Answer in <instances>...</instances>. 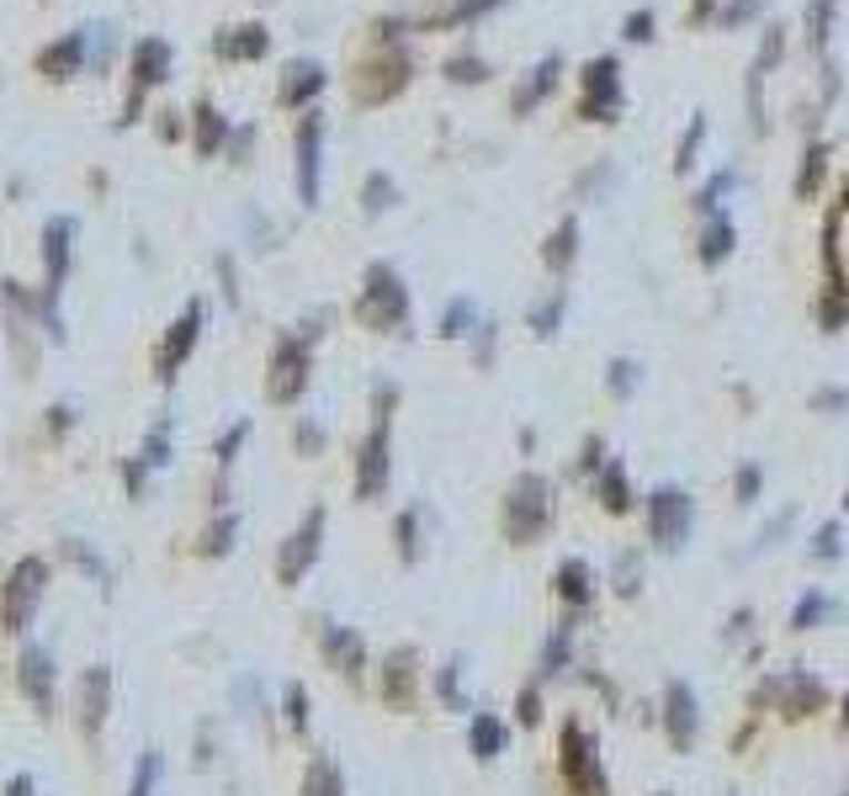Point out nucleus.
Returning <instances> with one entry per match:
<instances>
[{
	"mask_svg": "<svg viewBox=\"0 0 849 796\" xmlns=\"http://www.w3.org/2000/svg\"><path fill=\"white\" fill-rule=\"evenodd\" d=\"M393 404L398 393L388 383L372 393V431L362 435L356 446V500H383L388 494V478H393V441H388V420H393Z\"/></svg>",
	"mask_w": 849,
	"mask_h": 796,
	"instance_id": "1",
	"label": "nucleus"
},
{
	"mask_svg": "<svg viewBox=\"0 0 849 796\" xmlns=\"http://www.w3.org/2000/svg\"><path fill=\"white\" fill-rule=\"evenodd\" d=\"M558 500H553V483L542 473H520L505 494V536L515 547H536L547 531H553Z\"/></svg>",
	"mask_w": 849,
	"mask_h": 796,
	"instance_id": "2",
	"label": "nucleus"
},
{
	"mask_svg": "<svg viewBox=\"0 0 849 796\" xmlns=\"http://www.w3.org/2000/svg\"><path fill=\"white\" fill-rule=\"evenodd\" d=\"M49 595V563L38 553H27L11 563V574L0 584V632H11V637H22L32 627V616H38V605Z\"/></svg>",
	"mask_w": 849,
	"mask_h": 796,
	"instance_id": "3",
	"label": "nucleus"
},
{
	"mask_svg": "<svg viewBox=\"0 0 849 796\" xmlns=\"http://www.w3.org/2000/svg\"><path fill=\"white\" fill-rule=\"evenodd\" d=\"M356 319H362L366 330H398L410 319V292H404L393 265H372L366 271V288L356 298Z\"/></svg>",
	"mask_w": 849,
	"mask_h": 796,
	"instance_id": "4",
	"label": "nucleus"
},
{
	"mask_svg": "<svg viewBox=\"0 0 849 796\" xmlns=\"http://www.w3.org/2000/svg\"><path fill=\"white\" fill-rule=\"evenodd\" d=\"M696 526V500L675 488V483H664L648 494V536H654L658 553H679L685 547V536Z\"/></svg>",
	"mask_w": 849,
	"mask_h": 796,
	"instance_id": "5",
	"label": "nucleus"
},
{
	"mask_svg": "<svg viewBox=\"0 0 849 796\" xmlns=\"http://www.w3.org/2000/svg\"><path fill=\"white\" fill-rule=\"evenodd\" d=\"M324 526H330V515H324V505H314L287 531V542L276 553V580L287 584V590H297V584L309 580V568L319 563V553H324Z\"/></svg>",
	"mask_w": 849,
	"mask_h": 796,
	"instance_id": "6",
	"label": "nucleus"
},
{
	"mask_svg": "<svg viewBox=\"0 0 849 796\" xmlns=\"http://www.w3.org/2000/svg\"><path fill=\"white\" fill-rule=\"evenodd\" d=\"M309 335H282L271 351V372H266V399L271 404H297L309 393Z\"/></svg>",
	"mask_w": 849,
	"mask_h": 796,
	"instance_id": "7",
	"label": "nucleus"
},
{
	"mask_svg": "<svg viewBox=\"0 0 849 796\" xmlns=\"http://www.w3.org/2000/svg\"><path fill=\"white\" fill-rule=\"evenodd\" d=\"M563 775H568V786L574 796H606V765H600V754H595V738L584 733L579 723H563Z\"/></svg>",
	"mask_w": 849,
	"mask_h": 796,
	"instance_id": "8",
	"label": "nucleus"
},
{
	"mask_svg": "<svg viewBox=\"0 0 849 796\" xmlns=\"http://www.w3.org/2000/svg\"><path fill=\"white\" fill-rule=\"evenodd\" d=\"M196 335H202V303L192 298V303L175 314V324L165 330L160 351H154V377H160V383H175V372H181L186 356L196 351Z\"/></svg>",
	"mask_w": 849,
	"mask_h": 796,
	"instance_id": "9",
	"label": "nucleus"
},
{
	"mask_svg": "<svg viewBox=\"0 0 849 796\" xmlns=\"http://www.w3.org/2000/svg\"><path fill=\"white\" fill-rule=\"evenodd\" d=\"M107 712H112V664H91L80 675V685H74V727L85 738H101Z\"/></svg>",
	"mask_w": 849,
	"mask_h": 796,
	"instance_id": "10",
	"label": "nucleus"
},
{
	"mask_svg": "<svg viewBox=\"0 0 849 796\" xmlns=\"http://www.w3.org/2000/svg\"><path fill=\"white\" fill-rule=\"evenodd\" d=\"M17 685H22V696L49 717L53 712V696H59V669H53V653L38 648V643H27L22 658H17Z\"/></svg>",
	"mask_w": 849,
	"mask_h": 796,
	"instance_id": "11",
	"label": "nucleus"
},
{
	"mask_svg": "<svg viewBox=\"0 0 849 796\" xmlns=\"http://www.w3.org/2000/svg\"><path fill=\"white\" fill-rule=\"evenodd\" d=\"M38 244H43V292H64V276H70V261H74V218H49L43 223V234H38Z\"/></svg>",
	"mask_w": 849,
	"mask_h": 796,
	"instance_id": "12",
	"label": "nucleus"
},
{
	"mask_svg": "<svg viewBox=\"0 0 849 796\" xmlns=\"http://www.w3.org/2000/svg\"><path fill=\"white\" fill-rule=\"evenodd\" d=\"M91 38L97 32H85V27H74V32H64L59 43H49V49L38 53V74L43 80H74V74H85V59H91Z\"/></svg>",
	"mask_w": 849,
	"mask_h": 796,
	"instance_id": "13",
	"label": "nucleus"
},
{
	"mask_svg": "<svg viewBox=\"0 0 849 796\" xmlns=\"http://www.w3.org/2000/svg\"><path fill=\"white\" fill-rule=\"evenodd\" d=\"M664 733H669V744L679 754L696 744V733H701V706H696V691L685 679H669V691H664Z\"/></svg>",
	"mask_w": 849,
	"mask_h": 796,
	"instance_id": "14",
	"label": "nucleus"
},
{
	"mask_svg": "<svg viewBox=\"0 0 849 796\" xmlns=\"http://www.w3.org/2000/svg\"><path fill=\"white\" fill-rule=\"evenodd\" d=\"M319 648H324V664H330L335 675L362 679V669H366V643H362V632L340 627V622H324V632H319Z\"/></svg>",
	"mask_w": 849,
	"mask_h": 796,
	"instance_id": "15",
	"label": "nucleus"
},
{
	"mask_svg": "<svg viewBox=\"0 0 849 796\" xmlns=\"http://www.w3.org/2000/svg\"><path fill=\"white\" fill-rule=\"evenodd\" d=\"M770 691L776 701L786 706V717H812L818 706H823V679L807 675V669H786V675L770 679Z\"/></svg>",
	"mask_w": 849,
	"mask_h": 796,
	"instance_id": "16",
	"label": "nucleus"
},
{
	"mask_svg": "<svg viewBox=\"0 0 849 796\" xmlns=\"http://www.w3.org/2000/svg\"><path fill=\"white\" fill-rule=\"evenodd\" d=\"M170 59H175V53H170L165 38H139V43H133V53H128L133 91H144V97H149V91H154V85L170 74Z\"/></svg>",
	"mask_w": 849,
	"mask_h": 796,
	"instance_id": "17",
	"label": "nucleus"
},
{
	"mask_svg": "<svg viewBox=\"0 0 849 796\" xmlns=\"http://www.w3.org/2000/svg\"><path fill=\"white\" fill-rule=\"evenodd\" d=\"M420 658H414V648H393L388 658H383V696L393 701V706H414V696H420V669H414Z\"/></svg>",
	"mask_w": 849,
	"mask_h": 796,
	"instance_id": "18",
	"label": "nucleus"
},
{
	"mask_svg": "<svg viewBox=\"0 0 849 796\" xmlns=\"http://www.w3.org/2000/svg\"><path fill=\"white\" fill-rule=\"evenodd\" d=\"M297 197L309 208L319 202V118L314 112L297 122Z\"/></svg>",
	"mask_w": 849,
	"mask_h": 796,
	"instance_id": "19",
	"label": "nucleus"
},
{
	"mask_svg": "<svg viewBox=\"0 0 849 796\" xmlns=\"http://www.w3.org/2000/svg\"><path fill=\"white\" fill-rule=\"evenodd\" d=\"M553 584H558V601H563V605H574V611L595 601V568H589L584 557H568V563H558Z\"/></svg>",
	"mask_w": 849,
	"mask_h": 796,
	"instance_id": "20",
	"label": "nucleus"
},
{
	"mask_svg": "<svg viewBox=\"0 0 849 796\" xmlns=\"http://www.w3.org/2000/svg\"><path fill=\"white\" fill-rule=\"evenodd\" d=\"M266 49H271L266 27H229V32L213 38V53L219 59H261Z\"/></svg>",
	"mask_w": 849,
	"mask_h": 796,
	"instance_id": "21",
	"label": "nucleus"
},
{
	"mask_svg": "<svg viewBox=\"0 0 849 796\" xmlns=\"http://www.w3.org/2000/svg\"><path fill=\"white\" fill-rule=\"evenodd\" d=\"M505 723H499V717H494V712H473V723H467V748H473V754H478V759H499V754H505Z\"/></svg>",
	"mask_w": 849,
	"mask_h": 796,
	"instance_id": "22",
	"label": "nucleus"
},
{
	"mask_svg": "<svg viewBox=\"0 0 849 796\" xmlns=\"http://www.w3.org/2000/svg\"><path fill=\"white\" fill-rule=\"evenodd\" d=\"M595 494H600V505H606L610 515H627V510H631L627 467H621L616 457H606V467H600V483H595Z\"/></svg>",
	"mask_w": 849,
	"mask_h": 796,
	"instance_id": "23",
	"label": "nucleus"
},
{
	"mask_svg": "<svg viewBox=\"0 0 849 796\" xmlns=\"http://www.w3.org/2000/svg\"><path fill=\"white\" fill-rule=\"evenodd\" d=\"M319 85H324V70H319L314 59H303V64H287V80H282V107H303V101L314 97Z\"/></svg>",
	"mask_w": 849,
	"mask_h": 796,
	"instance_id": "24",
	"label": "nucleus"
},
{
	"mask_svg": "<svg viewBox=\"0 0 849 796\" xmlns=\"http://www.w3.org/2000/svg\"><path fill=\"white\" fill-rule=\"evenodd\" d=\"M139 457L160 473V467H170V457H175V420L170 414H160L154 425H149V435H144V446H139Z\"/></svg>",
	"mask_w": 849,
	"mask_h": 796,
	"instance_id": "25",
	"label": "nucleus"
},
{
	"mask_svg": "<svg viewBox=\"0 0 849 796\" xmlns=\"http://www.w3.org/2000/svg\"><path fill=\"white\" fill-rule=\"evenodd\" d=\"M223 139H229V122H223V112L213 107V101H202L196 107V154L202 160H213L223 149Z\"/></svg>",
	"mask_w": 849,
	"mask_h": 796,
	"instance_id": "26",
	"label": "nucleus"
},
{
	"mask_svg": "<svg viewBox=\"0 0 849 796\" xmlns=\"http://www.w3.org/2000/svg\"><path fill=\"white\" fill-rule=\"evenodd\" d=\"M303 796H345V775L335 770L330 754H314L303 770Z\"/></svg>",
	"mask_w": 849,
	"mask_h": 796,
	"instance_id": "27",
	"label": "nucleus"
},
{
	"mask_svg": "<svg viewBox=\"0 0 849 796\" xmlns=\"http://www.w3.org/2000/svg\"><path fill=\"white\" fill-rule=\"evenodd\" d=\"M234 536H240V515H234V510H223L219 521L196 536V553H202V557H229V553H234Z\"/></svg>",
	"mask_w": 849,
	"mask_h": 796,
	"instance_id": "28",
	"label": "nucleus"
},
{
	"mask_svg": "<svg viewBox=\"0 0 849 796\" xmlns=\"http://www.w3.org/2000/svg\"><path fill=\"white\" fill-rule=\"evenodd\" d=\"M64 557H70L74 568H85V574H91L101 590H112V563H107V557H101L91 542H80V536H64Z\"/></svg>",
	"mask_w": 849,
	"mask_h": 796,
	"instance_id": "29",
	"label": "nucleus"
},
{
	"mask_svg": "<svg viewBox=\"0 0 849 796\" xmlns=\"http://www.w3.org/2000/svg\"><path fill=\"white\" fill-rule=\"evenodd\" d=\"M568 658H574V632L563 622L553 637H547V648H542V679H558L568 669Z\"/></svg>",
	"mask_w": 849,
	"mask_h": 796,
	"instance_id": "30",
	"label": "nucleus"
},
{
	"mask_svg": "<svg viewBox=\"0 0 849 796\" xmlns=\"http://www.w3.org/2000/svg\"><path fill=\"white\" fill-rule=\"evenodd\" d=\"M160 775H165V754H160V748H144V754H139V770L128 780V796H154L160 792Z\"/></svg>",
	"mask_w": 849,
	"mask_h": 796,
	"instance_id": "31",
	"label": "nucleus"
},
{
	"mask_svg": "<svg viewBox=\"0 0 849 796\" xmlns=\"http://www.w3.org/2000/svg\"><path fill=\"white\" fill-rule=\"evenodd\" d=\"M828 611H833V601H828L823 590H807L797 601V611H791V632H812L828 622Z\"/></svg>",
	"mask_w": 849,
	"mask_h": 796,
	"instance_id": "32",
	"label": "nucleus"
},
{
	"mask_svg": "<svg viewBox=\"0 0 849 796\" xmlns=\"http://www.w3.org/2000/svg\"><path fill=\"white\" fill-rule=\"evenodd\" d=\"M393 542H398V557L404 563H420V510H404L393 521Z\"/></svg>",
	"mask_w": 849,
	"mask_h": 796,
	"instance_id": "33",
	"label": "nucleus"
},
{
	"mask_svg": "<svg viewBox=\"0 0 849 796\" xmlns=\"http://www.w3.org/2000/svg\"><path fill=\"white\" fill-rule=\"evenodd\" d=\"M436 696L452 706V712H467V696H462V658H452L446 669H436Z\"/></svg>",
	"mask_w": 849,
	"mask_h": 796,
	"instance_id": "34",
	"label": "nucleus"
},
{
	"mask_svg": "<svg viewBox=\"0 0 849 796\" xmlns=\"http://www.w3.org/2000/svg\"><path fill=\"white\" fill-rule=\"evenodd\" d=\"M728 250H732V223H728V218H717V223L706 229V240H701V261L717 265L722 255H728Z\"/></svg>",
	"mask_w": 849,
	"mask_h": 796,
	"instance_id": "35",
	"label": "nucleus"
},
{
	"mask_svg": "<svg viewBox=\"0 0 849 796\" xmlns=\"http://www.w3.org/2000/svg\"><path fill=\"white\" fill-rule=\"evenodd\" d=\"M250 441V420H240V425H229V431L219 435V446H213V457H219V467L229 473L234 467V457H240V446Z\"/></svg>",
	"mask_w": 849,
	"mask_h": 796,
	"instance_id": "36",
	"label": "nucleus"
},
{
	"mask_svg": "<svg viewBox=\"0 0 849 796\" xmlns=\"http://www.w3.org/2000/svg\"><path fill=\"white\" fill-rule=\"evenodd\" d=\"M812 557H818V563H839V557H845V531H839V521H828V526L812 536Z\"/></svg>",
	"mask_w": 849,
	"mask_h": 796,
	"instance_id": "37",
	"label": "nucleus"
},
{
	"mask_svg": "<svg viewBox=\"0 0 849 796\" xmlns=\"http://www.w3.org/2000/svg\"><path fill=\"white\" fill-rule=\"evenodd\" d=\"M282 712H287L292 733H309V691H303V685H287V691H282Z\"/></svg>",
	"mask_w": 849,
	"mask_h": 796,
	"instance_id": "38",
	"label": "nucleus"
},
{
	"mask_svg": "<svg viewBox=\"0 0 849 796\" xmlns=\"http://www.w3.org/2000/svg\"><path fill=\"white\" fill-rule=\"evenodd\" d=\"M149 473H154V467H149L144 457L122 462V488H128V500H144V494H149Z\"/></svg>",
	"mask_w": 849,
	"mask_h": 796,
	"instance_id": "39",
	"label": "nucleus"
},
{
	"mask_svg": "<svg viewBox=\"0 0 849 796\" xmlns=\"http://www.w3.org/2000/svg\"><path fill=\"white\" fill-rule=\"evenodd\" d=\"M759 488H765V473H759V462H744V467H738V478H732V494H738V505H754V500H759Z\"/></svg>",
	"mask_w": 849,
	"mask_h": 796,
	"instance_id": "40",
	"label": "nucleus"
},
{
	"mask_svg": "<svg viewBox=\"0 0 849 796\" xmlns=\"http://www.w3.org/2000/svg\"><path fill=\"white\" fill-rule=\"evenodd\" d=\"M70 431H74V404H53V410H49V425H43V435H49V441H64Z\"/></svg>",
	"mask_w": 849,
	"mask_h": 796,
	"instance_id": "41",
	"label": "nucleus"
},
{
	"mask_svg": "<svg viewBox=\"0 0 849 796\" xmlns=\"http://www.w3.org/2000/svg\"><path fill=\"white\" fill-rule=\"evenodd\" d=\"M558 319H563V292H553V298L536 309V319H532L536 335H553V330H558Z\"/></svg>",
	"mask_w": 849,
	"mask_h": 796,
	"instance_id": "42",
	"label": "nucleus"
},
{
	"mask_svg": "<svg viewBox=\"0 0 849 796\" xmlns=\"http://www.w3.org/2000/svg\"><path fill=\"white\" fill-rule=\"evenodd\" d=\"M388 202H393V181L388 175H372V181H366V213H383Z\"/></svg>",
	"mask_w": 849,
	"mask_h": 796,
	"instance_id": "43",
	"label": "nucleus"
},
{
	"mask_svg": "<svg viewBox=\"0 0 849 796\" xmlns=\"http://www.w3.org/2000/svg\"><path fill=\"white\" fill-rule=\"evenodd\" d=\"M547 261H553V265H568V261H574V223H563L558 234H553V250H547Z\"/></svg>",
	"mask_w": 849,
	"mask_h": 796,
	"instance_id": "44",
	"label": "nucleus"
},
{
	"mask_svg": "<svg viewBox=\"0 0 849 796\" xmlns=\"http://www.w3.org/2000/svg\"><path fill=\"white\" fill-rule=\"evenodd\" d=\"M631 387H637V366H631V362H616V366H610V393H616V399H627Z\"/></svg>",
	"mask_w": 849,
	"mask_h": 796,
	"instance_id": "45",
	"label": "nucleus"
},
{
	"mask_svg": "<svg viewBox=\"0 0 849 796\" xmlns=\"http://www.w3.org/2000/svg\"><path fill=\"white\" fill-rule=\"evenodd\" d=\"M515 712H520V723H526V727H536V723H542V696H536V685H526V691H520V701H515Z\"/></svg>",
	"mask_w": 849,
	"mask_h": 796,
	"instance_id": "46",
	"label": "nucleus"
},
{
	"mask_svg": "<svg viewBox=\"0 0 849 796\" xmlns=\"http://www.w3.org/2000/svg\"><path fill=\"white\" fill-rule=\"evenodd\" d=\"M467 319H473V309H467V303H452V309H446V324H441V335H467Z\"/></svg>",
	"mask_w": 849,
	"mask_h": 796,
	"instance_id": "47",
	"label": "nucleus"
},
{
	"mask_svg": "<svg viewBox=\"0 0 849 796\" xmlns=\"http://www.w3.org/2000/svg\"><path fill=\"white\" fill-rule=\"evenodd\" d=\"M292 441H297V452H309V457H314V452H324V431H319V425H309V420L297 425V435H292Z\"/></svg>",
	"mask_w": 849,
	"mask_h": 796,
	"instance_id": "48",
	"label": "nucleus"
},
{
	"mask_svg": "<svg viewBox=\"0 0 849 796\" xmlns=\"http://www.w3.org/2000/svg\"><path fill=\"white\" fill-rule=\"evenodd\" d=\"M0 796H38V780H32V775H11Z\"/></svg>",
	"mask_w": 849,
	"mask_h": 796,
	"instance_id": "49",
	"label": "nucleus"
},
{
	"mask_svg": "<svg viewBox=\"0 0 849 796\" xmlns=\"http://www.w3.org/2000/svg\"><path fill=\"white\" fill-rule=\"evenodd\" d=\"M621 595H631L637 590V557H621V584H616Z\"/></svg>",
	"mask_w": 849,
	"mask_h": 796,
	"instance_id": "50",
	"label": "nucleus"
},
{
	"mask_svg": "<svg viewBox=\"0 0 849 796\" xmlns=\"http://www.w3.org/2000/svg\"><path fill=\"white\" fill-rule=\"evenodd\" d=\"M812 410H849V393H818Z\"/></svg>",
	"mask_w": 849,
	"mask_h": 796,
	"instance_id": "51",
	"label": "nucleus"
},
{
	"mask_svg": "<svg viewBox=\"0 0 849 796\" xmlns=\"http://www.w3.org/2000/svg\"><path fill=\"white\" fill-rule=\"evenodd\" d=\"M160 139H181V112H165V122H160Z\"/></svg>",
	"mask_w": 849,
	"mask_h": 796,
	"instance_id": "52",
	"label": "nucleus"
},
{
	"mask_svg": "<svg viewBox=\"0 0 849 796\" xmlns=\"http://www.w3.org/2000/svg\"><path fill=\"white\" fill-rule=\"evenodd\" d=\"M648 32H654V22H648V17H631V22H627V38H648Z\"/></svg>",
	"mask_w": 849,
	"mask_h": 796,
	"instance_id": "53",
	"label": "nucleus"
},
{
	"mask_svg": "<svg viewBox=\"0 0 849 796\" xmlns=\"http://www.w3.org/2000/svg\"><path fill=\"white\" fill-rule=\"evenodd\" d=\"M845 727H849V696H845Z\"/></svg>",
	"mask_w": 849,
	"mask_h": 796,
	"instance_id": "54",
	"label": "nucleus"
},
{
	"mask_svg": "<svg viewBox=\"0 0 849 796\" xmlns=\"http://www.w3.org/2000/svg\"><path fill=\"white\" fill-rule=\"evenodd\" d=\"M845 510H849V488H845Z\"/></svg>",
	"mask_w": 849,
	"mask_h": 796,
	"instance_id": "55",
	"label": "nucleus"
},
{
	"mask_svg": "<svg viewBox=\"0 0 849 796\" xmlns=\"http://www.w3.org/2000/svg\"><path fill=\"white\" fill-rule=\"evenodd\" d=\"M658 796H669V792H658Z\"/></svg>",
	"mask_w": 849,
	"mask_h": 796,
	"instance_id": "56",
	"label": "nucleus"
},
{
	"mask_svg": "<svg viewBox=\"0 0 849 796\" xmlns=\"http://www.w3.org/2000/svg\"><path fill=\"white\" fill-rule=\"evenodd\" d=\"M845 796H849V786H845Z\"/></svg>",
	"mask_w": 849,
	"mask_h": 796,
	"instance_id": "57",
	"label": "nucleus"
}]
</instances>
